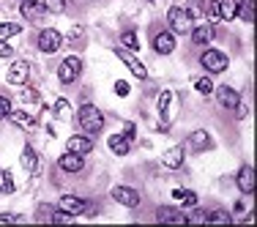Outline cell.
Returning <instances> with one entry per match:
<instances>
[{
  "label": "cell",
  "instance_id": "6da1fadb",
  "mask_svg": "<svg viewBox=\"0 0 257 227\" xmlns=\"http://www.w3.org/2000/svg\"><path fill=\"white\" fill-rule=\"evenodd\" d=\"M77 124L85 134L96 137V134L104 129V112L99 107H93V104H82V107L77 109Z\"/></svg>",
  "mask_w": 257,
  "mask_h": 227
},
{
  "label": "cell",
  "instance_id": "7a4b0ae2",
  "mask_svg": "<svg viewBox=\"0 0 257 227\" xmlns=\"http://www.w3.org/2000/svg\"><path fill=\"white\" fill-rule=\"evenodd\" d=\"M167 22H170V30H173V33H181V36H189V30L194 28L192 11L183 9V6H173V9L167 11Z\"/></svg>",
  "mask_w": 257,
  "mask_h": 227
},
{
  "label": "cell",
  "instance_id": "3957f363",
  "mask_svg": "<svg viewBox=\"0 0 257 227\" xmlns=\"http://www.w3.org/2000/svg\"><path fill=\"white\" fill-rule=\"evenodd\" d=\"M200 66L208 71V74H224L227 71V66H230V58L224 55L222 50H205L203 55H200Z\"/></svg>",
  "mask_w": 257,
  "mask_h": 227
},
{
  "label": "cell",
  "instance_id": "277c9868",
  "mask_svg": "<svg viewBox=\"0 0 257 227\" xmlns=\"http://www.w3.org/2000/svg\"><path fill=\"white\" fill-rule=\"evenodd\" d=\"M79 74H82V58H77V55H69V58L60 60V66H58V79H60L63 85L77 82Z\"/></svg>",
  "mask_w": 257,
  "mask_h": 227
},
{
  "label": "cell",
  "instance_id": "5b68a950",
  "mask_svg": "<svg viewBox=\"0 0 257 227\" xmlns=\"http://www.w3.org/2000/svg\"><path fill=\"white\" fill-rule=\"evenodd\" d=\"M36 44H39V50L44 52V55H52V52L60 50V44H63V36H60L55 28H44V30L39 33V39H36Z\"/></svg>",
  "mask_w": 257,
  "mask_h": 227
},
{
  "label": "cell",
  "instance_id": "8992f818",
  "mask_svg": "<svg viewBox=\"0 0 257 227\" xmlns=\"http://www.w3.org/2000/svg\"><path fill=\"white\" fill-rule=\"evenodd\" d=\"M115 55H118V58L128 66V71H132V74L137 77V79H148V69H145V63H143V60H140L132 50H126V47H118V50H115Z\"/></svg>",
  "mask_w": 257,
  "mask_h": 227
},
{
  "label": "cell",
  "instance_id": "52a82bcc",
  "mask_svg": "<svg viewBox=\"0 0 257 227\" xmlns=\"http://www.w3.org/2000/svg\"><path fill=\"white\" fill-rule=\"evenodd\" d=\"M88 205H90V202L82 200V197H77V194H63V197L58 200V208L63 213H69V216H79V213H85V211H88Z\"/></svg>",
  "mask_w": 257,
  "mask_h": 227
},
{
  "label": "cell",
  "instance_id": "ba28073f",
  "mask_svg": "<svg viewBox=\"0 0 257 227\" xmlns=\"http://www.w3.org/2000/svg\"><path fill=\"white\" fill-rule=\"evenodd\" d=\"M6 79H9V85H28L30 63H28V60H14L11 69H9V74H6Z\"/></svg>",
  "mask_w": 257,
  "mask_h": 227
},
{
  "label": "cell",
  "instance_id": "9c48e42d",
  "mask_svg": "<svg viewBox=\"0 0 257 227\" xmlns=\"http://www.w3.org/2000/svg\"><path fill=\"white\" fill-rule=\"evenodd\" d=\"M154 52L156 55H173L175 52V33L173 30H159L154 36Z\"/></svg>",
  "mask_w": 257,
  "mask_h": 227
},
{
  "label": "cell",
  "instance_id": "30bf717a",
  "mask_svg": "<svg viewBox=\"0 0 257 227\" xmlns=\"http://www.w3.org/2000/svg\"><path fill=\"white\" fill-rule=\"evenodd\" d=\"M112 200H118L120 205H126V208H137L140 205V192L137 189H132V186H112Z\"/></svg>",
  "mask_w": 257,
  "mask_h": 227
},
{
  "label": "cell",
  "instance_id": "8fae6325",
  "mask_svg": "<svg viewBox=\"0 0 257 227\" xmlns=\"http://www.w3.org/2000/svg\"><path fill=\"white\" fill-rule=\"evenodd\" d=\"M93 137H90V134H71V137L69 140H66V151H74V153H82V156H85V153H90V151H93Z\"/></svg>",
  "mask_w": 257,
  "mask_h": 227
},
{
  "label": "cell",
  "instance_id": "7c38bea8",
  "mask_svg": "<svg viewBox=\"0 0 257 227\" xmlns=\"http://www.w3.org/2000/svg\"><path fill=\"white\" fill-rule=\"evenodd\" d=\"M58 167L63 170V173H79V170L85 167V159H82V153H74V151H66L63 156L58 159Z\"/></svg>",
  "mask_w": 257,
  "mask_h": 227
},
{
  "label": "cell",
  "instance_id": "4fadbf2b",
  "mask_svg": "<svg viewBox=\"0 0 257 227\" xmlns=\"http://www.w3.org/2000/svg\"><path fill=\"white\" fill-rule=\"evenodd\" d=\"M183 159H186V151H183L181 145H173V148H167L162 153V164L167 170H181L183 167Z\"/></svg>",
  "mask_w": 257,
  "mask_h": 227
},
{
  "label": "cell",
  "instance_id": "5bb4252c",
  "mask_svg": "<svg viewBox=\"0 0 257 227\" xmlns=\"http://www.w3.org/2000/svg\"><path fill=\"white\" fill-rule=\"evenodd\" d=\"M216 101L222 104L224 109H235L238 104H241V93H238L235 88H230V85H222V88H216Z\"/></svg>",
  "mask_w": 257,
  "mask_h": 227
},
{
  "label": "cell",
  "instance_id": "9a60e30c",
  "mask_svg": "<svg viewBox=\"0 0 257 227\" xmlns=\"http://www.w3.org/2000/svg\"><path fill=\"white\" fill-rule=\"evenodd\" d=\"M189 148H192L194 153L211 151V148H213V140H211V134H208L205 129H197V132H192V134H189Z\"/></svg>",
  "mask_w": 257,
  "mask_h": 227
},
{
  "label": "cell",
  "instance_id": "2e32d148",
  "mask_svg": "<svg viewBox=\"0 0 257 227\" xmlns=\"http://www.w3.org/2000/svg\"><path fill=\"white\" fill-rule=\"evenodd\" d=\"M235 183H238V189H241L243 194H252L254 192V167H252V164H243V167L238 170Z\"/></svg>",
  "mask_w": 257,
  "mask_h": 227
},
{
  "label": "cell",
  "instance_id": "e0dca14e",
  "mask_svg": "<svg viewBox=\"0 0 257 227\" xmlns=\"http://www.w3.org/2000/svg\"><path fill=\"white\" fill-rule=\"evenodd\" d=\"M189 36H192V44L194 47H203V44H211V41H213L216 30H213L211 25H194L192 30H189Z\"/></svg>",
  "mask_w": 257,
  "mask_h": 227
},
{
  "label": "cell",
  "instance_id": "ac0fdd59",
  "mask_svg": "<svg viewBox=\"0 0 257 227\" xmlns=\"http://www.w3.org/2000/svg\"><path fill=\"white\" fill-rule=\"evenodd\" d=\"M20 11H22V17H25L28 22H39L41 17L47 14V9H44V3H36V0H22V6H20Z\"/></svg>",
  "mask_w": 257,
  "mask_h": 227
},
{
  "label": "cell",
  "instance_id": "d6986e66",
  "mask_svg": "<svg viewBox=\"0 0 257 227\" xmlns=\"http://www.w3.org/2000/svg\"><path fill=\"white\" fill-rule=\"evenodd\" d=\"M9 118H11V124L20 126V129H28V132L36 129V115L30 112V109H11Z\"/></svg>",
  "mask_w": 257,
  "mask_h": 227
},
{
  "label": "cell",
  "instance_id": "ffe728a7",
  "mask_svg": "<svg viewBox=\"0 0 257 227\" xmlns=\"http://www.w3.org/2000/svg\"><path fill=\"white\" fill-rule=\"evenodd\" d=\"M156 219H159V222H164V224H186V216H183L178 208H170V205L159 208Z\"/></svg>",
  "mask_w": 257,
  "mask_h": 227
},
{
  "label": "cell",
  "instance_id": "44dd1931",
  "mask_svg": "<svg viewBox=\"0 0 257 227\" xmlns=\"http://www.w3.org/2000/svg\"><path fill=\"white\" fill-rule=\"evenodd\" d=\"M107 145H109V151H112L115 156H126V153L132 151V140H126L123 134H112V137L107 140Z\"/></svg>",
  "mask_w": 257,
  "mask_h": 227
},
{
  "label": "cell",
  "instance_id": "7402d4cb",
  "mask_svg": "<svg viewBox=\"0 0 257 227\" xmlns=\"http://www.w3.org/2000/svg\"><path fill=\"white\" fill-rule=\"evenodd\" d=\"M20 162H22V167H25V173H39V156H36V151L30 148V145H25L22 148V156H20Z\"/></svg>",
  "mask_w": 257,
  "mask_h": 227
},
{
  "label": "cell",
  "instance_id": "603a6c76",
  "mask_svg": "<svg viewBox=\"0 0 257 227\" xmlns=\"http://www.w3.org/2000/svg\"><path fill=\"white\" fill-rule=\"evenodd\" d=\"M235 17H241L246 25H252V22H254V0H238Z\"/></svg>",
  "mask_w": 257,
  "mask_h": 227
},
{
  "label": "cell",
  "instance_id": "cb8c5ba5",
  "mask_svg": "<svg viewBox=\"0 0 257 227\" xmlns=\"http://www.w3.org/2000/svg\"><path fill=\"white\" fill-rule=\"evenodd\" d=\"M200 9L211 22H222V11H219V0H200Z\"/></svg>",
  "mask_w": 257,
  "mask_h": 227
},
{
  "label": "cell",
  "instance_id": "d4e9b609",
  "mask_svg": "<svg viewBox=\"0 0 257 227\" xmlns=\"http://www.w3.org/2000/svg\"><path fill=\"white\" fill-rule=\"evenodd\" d=\"M235 9H238V0H219V11H222L224 22L235 20Z\"/></svg>",
  "mask_w": 257,
  "mask_h": 227
},
{
  "label": "cell",
  "instance_id": "484cf974",
  "mask_svg": "<svg viewBox=\"0 0 257 227\" xmlns=\"http://www.w3.org/2000/svg\"><path fill=\"white\" fill-rule=\"evenodd\" d=\"M173 197L181 200L183 208H194V205H197V194H194V192H183V189H175Z\"/></svg>",
  "mask_w": 257,
  "mask_h": 227
},
{
  "label": "cell",
  "instance_id": "4316f807",
  "mask_svg": "<svg viewBox=\"0 0 257 227\" xmlns=\"http://www.w3.org/2000/svg\"><path fill=\"white\" fill-rule=\"evenodd\" d=\"M22 28L17 22H0V41H9L11 36H20Z\"/></svg>",
  "mask_w": 257,
  "mask_h": 227
},
{
  "label": "cell",
  "instance_id": "83f0119b",
  "mask_svg": "<svg viewBox=\"0 0 257 227\" xmlns=\"http://www.w3.org/2000/svg\"><path fill=\"white\" fill-rule=\"evenodd\" d=\"M120 44H123L126 50L137 52V50H140V39H137V33H134V30H123V33H120Z\"/></svg>",
  "mask_w": 257,
  "mask_h": 227
},
{
  "label": "cell",
  "instance_id": "f1b7e54d",
  "mask_svg": "<svg viewBox=\"0 0 257 227\" xmlns=\"http://www.w3.org/2000/svg\"><path fill=\"white\" fill-rule=\"evenodd\" d=\"M205 222L208 224H230L232 216L227 211H211V213H205Z\"/></svg>",
  "mask_w": 257,
  "mask_h": 227
},
{
  "label": "cell",
  "instance_id": "f546056e",
  "mask_svg": "<svg viewBox=\"0 0 257 227\" xmlns=\"http://www.w3.org/2000/svg\"><path fill=\"white\" fill-rule=\"evenodd\" d=\"M194 90H197L200 96H211V93H213L211 77H197V79H194Z\"/></svg>",
  "mask_w": 257,
  "mask_h": 227
},
{
  "label": "cell",
  "instance_id": "4dcf8cb0",
  "mask_svg": "<svg viewBox=\"0 0 257 227\" xmlns=\"http://www.w3.org/2000/svg\"><path fill=\"white\" fill-rule=\"evenodd\" d=\"M55 115H58L60 121H69L71 118V104L66 99H58V101H55Z\"/></svg>",
  "mask_w": 257,
  "mask_h": 227
},
{
  "label": "cell",
  "instance_id": "1f68e13d",
  "mask_svg": "<svg viewBox=\"0 0 257 227\" xmlns=\"http://www.w3.org/2000/svg\"><path fill=\"white\" fill-rule=\"evenodd\" d=\"M20 99H22L25 107H28V104H41V96H39V90H36V88H25L20 93Z\"/></svg>",
  "mask_w": 257,
  "mask_h": 227
},
{
  "label": "cell",
  "instance_id": "d6a6232c",
  "mask_svg": "<svg viewBox=\"0 0 257 227\" xmlns=\"http://www.w3.org/2000/svg\"><path fill=\"white\" fill-rule=\"evenodd\" d=\"M44 9L52 14H63L66 11V0H44Z\"/></svg>",
  "mask_w": 257,
  "mask_h": 227
},
{
  "label": "cell",
  "instance_id": "836d02e7",
  "mask_svg": "<svg viewBox=\"0 0 257 227\" xmlns=\"http://www.w3.org/2000/svg\"><path fill=\"white\" fill-rule=\"evenodd\" d=\"M9 112H11V101H9V96H0V121L9 118Z\"/></svg>",
  "mask_w": 257,
  "mask_h": 227
},
{
  "label": "cell",
  "instance_id": "e575fe53",
  "mask_svg": "<svg viewBox=\"0 0 257 227\" xmlns=\"http://www.w3.org/2000/svg\"><path fill=\"white\" fill-rule=\"evenodd\" d=\"M11 55H14V47L9 41H0V58H11Z\"/></svg>",
  "mask_w": 257,
  "mask_h": 227
},
{
  "label": "cell",
  "instance_id": "d590c367",
  "mask_svg": "<svg viewBox=\"0 0 257 227\" xmlns=\"http://www.w3.org/2000/svg\"><path fill=\"white\" fill-rule=\"evenodd\" d=\"M115 93H118V96H128V82L118 79V82H115Z\"/></svg>",
  "mask_w": 257,
  "mask_h": 227
},
{
  "label": "cell",
  "instance_id": "8d00e7d4",
  "mask_svg": "<svg viewBox=\"0 0 257 227\" xmlns=\"http://www.w3.org/2000/svg\"><path fill=\"white\" fill-rule=\"evenodd\" d=\"M134 134H137L134 124H126V126H123V137H126V140H134Z\"/></svg>",
  "mask_w": 257,
  "mask_h": 227
},
{
  "label": "cell",
  "instance_id": "74e56055",
  "mask_svg": "<svg viewBox=\"0 0 257 227\" xmlns=\"http://www.w3.org/2000/svg\"><path fill=\"white\" fill-rule=\"evenodd\" d=\"M0 222H22V216H14V213H0Z\"/></svg>",
  "mask_w": 257,
  "mask_h": 227
},
{
  "label": "cell",
  "instance_id": "f35d334b",
  "mask_svg": "<svg viewBox=\"0 0 257 227\" xmlns=\"http://www.w3.org/2000/svg\"><path fill=\"white\" fill-rule=\"evenodd\" d=\"M238 118H246V115H249V107H243V104H238Z\"/></svg>",
  "mask_w": 257,
  "mask_h": 227
}]
</instances>
